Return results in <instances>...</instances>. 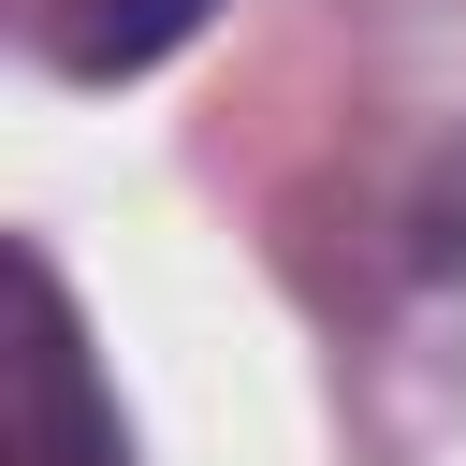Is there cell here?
<instances>
[{"label":"cell","instance_id":"obj_2","mask_svg":"<svg viewBox=\"0 0 466 466\" xmlns=\"http://www.w3.org/2000/svg\"><path fill=\"white\" fill-rule=\"evenodd\" d=\"M204 15H218V0H102V15H87V29H58V58H73V73H87V87H102V73H146V58H160V44H189V29H204Z\"/></svg>","mask_w":466,"mask_h":466},{"label":"cell","instance_id":"obj_1","mask_svg":"<svg viewBox=\"0 0 466 466\" xmlns=\"http://www.w3.org/2000/svg\"><path fill=\"white\" fill-rule=\"evenodd\" d=\"M15 277H29V466H131V437H116V408H102V379H87V335H73L58 262L29 248Z\"/></svg>","mask_w":466,"mask_h":466}]
</instances>
